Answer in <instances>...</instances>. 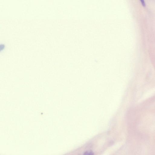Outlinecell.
<instances>
[{"instance_id": "obj_2", "label": "cell", "mask_w": 155, "mask_h": 155, "mask_svg": "<svg viewBox=\"0 0 155 155\" xmlns=\"http://www.w3.org/2000/svg\"><path fill=\"white\" fill-rule=\"evenodd\" d=\"M140 1H141L142 5L143 6H146V3L143 0H140Z\"/></svg>"}, {"instance_id": "obj_1", "label": "cell", "mask_w": 155, "mask_h": 155, "mask_svg": "<svg viewBox=\"0 0 155 155\" xmlns=\"http://www.w3.org/2000/svg\"><path fill=\"white\" fill-rule=\"evenodd\" d=\"M84 155H94V153L93 151L89 150L85 151L84 153Z\"/></svg>"}]
</instances>
